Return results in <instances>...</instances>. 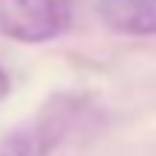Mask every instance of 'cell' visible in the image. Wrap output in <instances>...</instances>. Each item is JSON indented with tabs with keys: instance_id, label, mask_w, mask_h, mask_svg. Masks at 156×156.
I'll return each mask as SVG.
<instances>
[{
	"instance_id": "1",
	"label": "cell",
	"mask_w": 156,
	"mask_h": 156,
	"mask_svg": "<svg viewBox=\"0 0 156 156\" xmlns=\"http://www.w3.org/2000/svg\"><path fill=\"white\" fill-rule=\"evenodd\" d=\"M73 20L69 0H0V35L17 44H44Z\"/></svg>"
},
{
	"instance_id": "2",
	"label": "cell",
	"mask_w": 156,
	"mask_h": 156,
	"mask_svg": "<svg viewBox=\"0 0 156 156\" xmlns=\"http://www.w3.org/2000/svg\"><path fill=\"white\" fill-rule=\"evenodd\" d=\"M67 107L41 113L38 119L9 130L0 139V156H49L52 147L64 139L67 130Z\"/></svg>"
},
{
	"instance_id": "3",
	"label": "cell",
	"mask_w": 156,
	"mask_h": 156,
	"mask_svg": "<svg viewBox=\"0 0 156 156\" xmlns=\"http://www.w3.org/2000/svg\"><path fill=\"white\" fill-rule=\"evenodd\" d=\"M101 17L124 35H156V0H101Z\"/></svg>"
},
{
	"instance_id": "4",
	"label": "cell",
	"mask_w": 156,
	"mask_h": 156,
	"mask_svg": "<svg viewBox=\"0 0 156 156\" xmlns=\"http://www.w3.org/2000/svg\"><path fill=\"white\" fill-rule=\"evenodd\" d=\"M9 90H12V78L6 75V69H3V67H0V101L9 95Z\"/></svg>"
}]
</instances>
